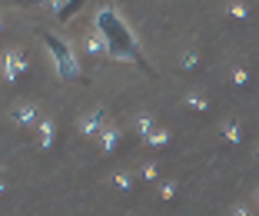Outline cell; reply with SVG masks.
<instances>
[{
    "instance_id": "obj_18",
    "label": "cell",
    "mask_w": 259,
    "mask_h": 216,
    "mask_svg": "<svg viewBox=\"0 0 259 216\" xmlns=\"http://www.w3.org/2000/svg\"><path fill=\"white\" fill-rule=\"evenodd\" d=\"M229 80H233V87H246L249 83V70L246 67H233L229 70Z\"/></svg>"
},
{
    "instance_id": "obj_12",
    "label": "cell",
    "mask_w": 259,
    "mask_h": 216,
    "mask_svg": "<svg viewBox=\"0 0 259 216\" xmlns=\"http://www.w3.org/2000/svg\"><path fill=\"white\" fill-rule=\"evenodd\" d=\"M226 17L246 23V20H249V4H246V0H229V4H226Z\"/></svg>"
},
{
    "instance_id": "obj_24",
    "label": "cell",
    "mask_w": 259,
    "mask_h": 216,
    "mask_svg": "<svg viewBox=\"0 0 259 216\" xmlns=\"http://www.w3.org/2000/svg\"><path fill=\"white\" fill-rule=\"evenodd\" d=\"M4 193H7V186H4V180H0V196H4Z\"/></svg>"
},
{
    "instance_id": "obj_26",
    "label": "cell",
    "mask_w": 259,
    "mask_h": 216,
    "mask_svg": "<svg viewBox=\"0 0 259 216\" xmlns=\"http://www.w3.org/2000/svg\"><path fill=\"white\" fill-rule=\"evenodd\" d=\"M256 153H259V147H256Z\"/></svg>"
},
{
    "instance_id": "obj_4",
    "label": "cell",
    "mask_w": 259,
    "mask_h": 216,
    "mask_svg": "<svg viewBox=\"0 0 259 216\" xmlns=\"http://www.w3.org/2000/svg\"><path fill=\"white\" fill-rule=\"evenodd\" d=\"M27 70H30V63H27V57H23L20 50H14V47H10V50H4V57H0V73H4V80H7V83H17Z\"/></svg>"
},
{
    "instance_id": "obj_16",
    "label": "cell",
    "mask_w": 259,
    "mask_h": 216,
    "mask_svg": "<svg viewBox=\"0 0 259 216\" xmlns=\"http://www.w3.org/2000/svg\"><path fill=\"white\" fill-rule=\"evenodd\" d=\"M110 183H113L120 193H130V190H133V177H130L126 170H116L113 177H110Z\"/></svg>"
},
{
    "instance_id": "obj_22",
    "label": "cell",
    "mask_w": 259,
    "mask_h": 216,
    "mask_svg": "<svg viewBox=\"0 0 259 216\" xmlns=\"http://www.w3.org/2000/svg\"><path fill=\"white\" fill-rule=\"evenodd\" d=\"M14 4H44V0H14Z\"/></svg>"
},
{
    "instance_id": "obj_6",
    "label": "cell",
    "mask_w": 259,
    "mask_h": 216,
    "mask_svg": "<svg viewBox=\"0 0 259 216\" xmlns=\"http://www.w3.org/2000/svg\"><path fill=\"white\" fill-rule=\"evenodd\" d=\"M120 143H123V130L113 126V123H107L103 130H100V137H97V147H100L103 156H113L116 150H120Z\"/></svg>"
},
{
    "instance_id": "obj_21",
    "label": "cell",
    "mask_w": 259,
    "mask_h": 216,
    "mask_svg": "<svg viewBox=\"0 0 259 216\" xmlns=\"http://www.w3.org/2000/svg\"><path fill=\"white\" fill-rule=\"evenodd\" d=\"M229 216H256V213H252L249 206H233V209H229Z\"/></svg>"
},
{
    "instance_id": "obj_15",
    "label": "cell",
    "mask_w": 259,
    "mask_h": 216,
    "mask_svg": "<svg viewBox=\"0 0 259 216\" xmlns=\"http://www.w3.org/2000/svg\"><path fill=\"white\" fill-rule=\"evenodd\" d=\"M83 4H87V0H67V7H63V10H60V14H57V20H60V23H67V20H73V17H76V14H80V10H83Z\"/></svg>"
},
{
    "instance_id": "obj_19",
    "label": "cell",
    "mask_w": 259,
    "mask_h": 216,
    "mask_svg": "<svg viewBox=\"0 0 259 216\" xmlns=\"http://www.w3.org/2000/svg\"><path fill=\"white\" fill-rule=\"evenodd\" d=\"M140 177H143L146 183H160V166H156V163H146V166H143V173H140Z\"/></svg>"
},
{
    "instance_id": "obj_13",
    "label": "cell",
    "mask_w": 259,
    "mask_h": 216,
    "mask_svg": "<svg viewBox=\"0 0 259 216\" xmlns=\"http://www.w3.org/2000/svg\"><path fill=\"white\" fill-rule=\"evenodd\" d=\"M169 140H173V133H169L166 126H156V130H153L143 143H146V147H169Z\"/></svg>"
},
{
    "instance_id": "obj_14",
    "label": "cell",
    "mask_w": 259,
    "mask_h": 216,
    "mask_svg": "<svg viewBox=\"0 0 259 216\" xmlns=\"http://www.w3.org/2000/svg\"><path fill=\"white\" fill-rule=\"evenodd\" d=\"M199 60H203L199 50H196V47H190V50H183V57H180V67H183L186 73H193V70H199Z\"/></svg>"
},
{
    "instance_id": "obj_23",
    "label": "cell",
    "mask_w": 259,
    "mask_h": 216,
    "mask_svg": "<svg viewBox=\"0 0 259 216\" xmlns=\"http://www.w3.org/2000/svg\"><path fill=\"white\" fill-rule=\"evenodd\" d=\"M252 200H256V213H259V190H256V193H252Z\"/></svg>"
},
{
    "instance_id": "obj_17",
    "label": "cell",
    "mask_w": 259,
    "mask_h": 216,
    "mask_svg": "<svg viewBox=\"0 0 259 216\" xmlns=\"http://www.w3.org/2000/svg\"><path fill=\"white\" fill-rule=\"evenodd\" d=\"M176 190H180V183H176V180H160V200H163V203L173 200Z\"/></svg>"
},
{
    "instance_id": "obj_8",
    "label": "cell",
    "mask_w": 259,
    "mask_h": 216,
    "mask_svg": "<svg viewBox=\"0 0 259 216\" xmlns=\"http://www.w3.org/2000/svg\"><path fill=\"white\" fill-rule=\"evenodd\" d=\"M130 130L137 133L140 140H146L153 130H156V116H153V113H146V110H140V113L133 116V123H130Z\"/></svg>"
},
{
    "instance_id": "obj_25",
    "label": "cell",
    "mask_w": 259,
    "mask_h": 216,
    "mask_svg": "<svg viewBox=\"0 0 259 216\" xmlns=\"http://www.w3.org/2000/svg\"><path fill=\"white\" fill-rule=\"evenodd\" d=\"M0 33H4V17H0Z\"/></svg>"
},
{
    "instance_id": "obj_2",
    "label": "cell",
    "mask_w": 259,
    "mask_h": 216,
    "mask_svg": "<svg viewBox=\"0 0 259 216\" xmlns=\"http://www.w3.org/2000/svg\"><path fill=\"white\" fill-rule=\"evenodd\" d=\"M40 40H44L47 57H50V63H54L57 80H60V83H80V80H83V67H80V60H76L73 47H70L63 37H57V33H40Z\"/></svg>"
},
{
    "instance_id": "obj_11",
    "label": "cell",
    "mask_w": 259,
    "mask_h": 216,
    "mask_svg": "<svg viewBox=\"0 0 259 216\" xmlns=\"http://www.w3.org/2000/svg\"><path fill=\"white\" fill-rule=\"evenodd\" d=\"M220 133H223L226 143H239V140H243V123H239V120H223Z\"/></svg>"
},
{
    "instance_id": "obj_9",
    "label": "cell",
    "mask_w": 259,
    "mask_h": 216,
    "mask_svg": "<svg viewBox=\"0 0 259 216\" xmlns=\"http://www.w3.org/2000/svg\"><path fill=\"white\" fill-rule=\"evenodd\" d=\"M83 50H87L90 57H110V47H107V40L100 37V33L93 30V27L87 30V37H83Z\"/></svg>"
},
{
    "instance_id": "obj_3",
    "label": "cell",
    "mask_w": 259,
    "mask_h": 216,
    "mask_svg": "<svg viewBox=\"0 0 259 216\" xmlns=\"http://www.w3.org/2000/svg\"><path fill=\"white\" fill-rule=\"evenodd\" d=\"M103 126H107V107H103V103H97L93 110H87V113L76 116V130H80V137H87V140H97Z\"/></svg>"
},
{
    "instance_id": "obj_7",
    "label": "cell",
    "mask_w": 259,
    "mask_h": 216,
    "mask_svg": "<svg viewBox=\"0 0 259 216\" xmlns=\"http://www.w3.org/2000/svg\"><path fill=\"white\" fill-rule=\"evenodd\" d=\"M37 143H40V150H54L57 147V120H40L37 123Z\"/></svg>"
},
{
    "instance_id": "obj_1",
    "label": "cell",
    "mask_w": 259,
    "mask_h": 216,
    "mask_svg": "<svg viewBox=\"0 0 259 216\" xmlns=\"http://www.w3.org/2000/svg\"><path fill=\"white\" fill-rule=\"evenodd\" d=\"M93 30L107 40L110 60L133 63V67H140V70L150 73V63H146V57H143V47H140L137 33H133V27L123 20V14L113 7V4H103V7L93 14Z\"/></svg>"
},
{
    "instance_id": "obj_20",
    "label": "cell",
    "mask_w": 259,
    "mask_h": 216,
    "mask_svg": "<svg viewBox=\"0 0 259 216\" xmlns=\"http://www.w3.org/2000/svg\"><path fill=\"white\" fill-rule=\"evenodd\" d=\"M44 7H47V10H50V14L57 17V14H60L63 7H67V0H44Z\"/></svg>"
},
{
    "instance_id": "obj_10",
    "label": "cell",
    "mask_w": 259,
    "mask_h": 216,
    "mask_svg": "<svg viewBox=\"0 0 259 216\" xmlns=\"http://www.w3.org/2000/svg\"><path fill=\"white\" fill-rule=\"evenodd\" d=\"M183 107H190L193 113H206V110H209V97L199 93V90H186L183 93Z\"/></svg>"
},
{
    "instance_id": "obj_5",
    "label": "cell",
    "mask_w": 259,
    "mask_h": 216,
    "mask_svg": "<svg viewBox=\"0 0 259 216\" xmlns=\"http://www.w3.org/2000/svg\"><path fill=\"white\" fill-rule=\"evenodd\" d=\"M10 123L14 126H37L40 123V110H37V103H14L10 107Z\"/></svg>"
}]
</instances>
